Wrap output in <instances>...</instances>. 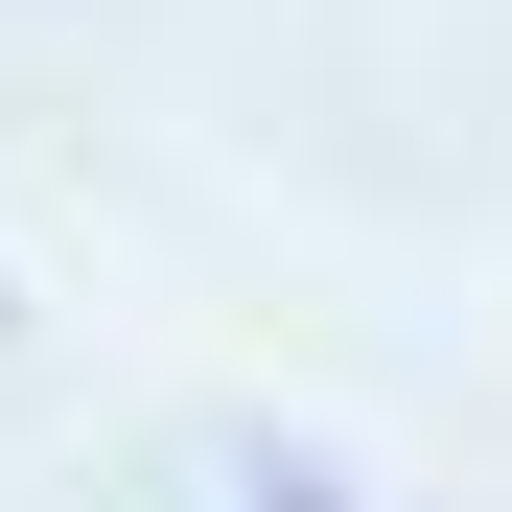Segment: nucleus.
Returning a JSON list of instances; mask_svg holds the SVG:
<instances>
[{"mask_svg":"<svg viewBox=\"0 0 512 512\" xmlns=\"http://www.w3.org/2000/svg\"><path fill=\"white\" fill-rule=\"evenodd\" d=\"M233 512H373L350 466H233Z\"/></svg>","mask_w":512,"mask_h":512,"instance_id":"f257e3e1","label":"nucleus"}]
</instances>
